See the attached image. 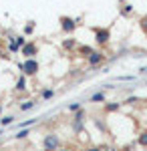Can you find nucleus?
I'll return each instance as SVG.
<instances>
[{
	"label": "nucleus",
	"mask_w": 147,
	"mask_h": 151,
	"mask_svg": "<svg viewBox=\"0 0 147 151\" xmlns=\"http://www.w3.org/2000/svg\"><path fill=\"white\" fill-rule=\"evenodd\" d=\"M20 70L24 73V77H32L38 73V63H36V58H26L22 65H18Z\"/></svg>",
	"instance_id": "obj_1"
},
{
	"label": "nucleus",
	"mask_w": 147,
	"mask_h": 151,
	"mask_svg": "<svg viewBox=\"0 0 147 151\" xmlns=\"http://www.w3.org/2000/svg\"><path fill=\"white\" fill-rule=\"evenodd\" d=\"M43 145H45V151H57L61 147V139H58L55 133H48L43 141Z\"/></svg>",
	"instance_id": "obj_2"
},
{
	"label": "nucleus",
	"mask_w": 147,
	"mask_h": 151,
	"mask_svg": "<svg viewBox=\"0 0 147 151\" xmlns=\"http://www.w3.org/2000/svg\"><path fill=\"white\" fill-rule=\"evenodd\" d=\"M111 38V30L109 28H95V40L97 45H107Z\"/></svg>",
	"instance_id": "obj_3"
},
{
	"label": "nucleus",
	"mask_w": 147,
	"mask_h": 151,
	"mask_svg": "<svg viewBox=\"0 0 147 151\" xmlns=\"http://www.w3.org/2000/svg\"><path fill=\"white\" fill-rule=\"evenodd\" d=\"M103 60H105V55H103L101 50H93L89 57H87V63H89L91 69H95V67H99Z\"/></svg>",
	"instance_id": "obj_4"
},
{
	"label": "nucleus",
	"mask_w": 147,
	"mask_h": 151,
	"mask_svg": "<svg viewBox=\"0 0 147 151\" xmlns=\"http://www.w3.org/2000/svg\"><path fill=\"white\" fill-rule=\"evenodd\" d=\"M61 28H63L65 32H75L77 20H75V18H68V16H61Z\"/></svg>",
	"instance_id": "obj_5"
},
{
	"label": "nucleus",
	"mask_w": 147,
	"mask_h": 151,
	"mask_svg": "<svg viewBox=\"0 0 147 151\" xmlns=\"http://www.w3.org/2000/svg\"><path fill=\"white\" fill-rule=\"evenodd\" d=\"M20 52H22L26 58H34V55L38 52V47H36V42H24V47L20 48Z\"/></svg>",
	"instance_id": "obj_6"
},
{
	"label": "nucleus",
	"mask_w": 147,
	"mask_h": 151,
	"mask_svg": "<svg viewBox=\"0 0 147 151\" xmlns=\"http://www.w3.org/2000/svg\"><path fill=\"white\" fill-rule=\"evenodd\" d=\"M89 103H105V93L103 91H97L89 97Z\"/></svg>",
	"instance_id": "obj_7"
},
{
	"label": "nucleus",
	"mask_w": 147,
	"mask_h": 151,
	"mask_svg": "<svg viewBox=\"0 0 147 151\" xmlns=\"http://www.w3.org/2000/svg\"><path fill=\"white\" fill-rule=\"evenodd\" d=\"M14 89H16V91H24V89H26V77H18V81H16V87H14Z\"/></svg>",
	"instance_id": "obj_8"
},
{
	"label": "nucleus",
	"mask_w": 147,
	"mask_h": 151,
	"mask_svg": "<svg viewBox=\"0 0 147 151\" xmlns=\"http://www.w3.org/2000/svg\"><path fill=\"white\" fill-rule=\"evenodd\" d=\"M12 123H14V117L12 115H6V117L0 119V127H8V125H12Z\"/></svg>",
	"instance_id": "obj_9"
},
{
	"label": "nucleus",
	"mask_w": 147,
	"mask_h": 151,
	"mask_svg": "<svg viewBox=\"0 0 147 151\" xmlns=\"http://www.w3.org/2000/svg\"><path fill=\"white\" fill-rule=\"evenodd\" d=\"M85 117H87L85 109H79V111L75 113V123H83V121H85Z\"/></svg>",
	"instance_id": "obj_10"
},
{
	"label": "nucleus",
	"mask_w": 147,
	"mask_h": 151,
	"mask_svg": "<svg viewBox=\"0 0 147 151\" xmlns=\"http://www.w3.org/2000/svg\"><path fill=\"white\" fill-rule=\"evenodd\" d=\"M34 105H36V101H32V99H30V101H24V103L20 105V111H30Z\"/></svg>",
	"instance_id": "obj_11"
},
{
	"label": "nucleus",
	"mask_w": 147,
	"mask_h": 151,
	"mask_svg": "<svg viewBox=\"0 0 147 151\" xmlns=\"http://www.w3.org/2000/svg\"><path fill=\"white\" fill-rule=\"evenodd\" d=\"M139 145H141V147H147V129L145 131H141V133H139Z\"/></svg>",
	"instance_id": "obj_12"
},
{
	"label": "nucleus",
	"mask_w": 147,
	"mask_h": 151,
	"mask_svg": "<svg viewBox=\"0 0 147 151\" xmlns=\"http://www.w3.org/2000/svg\"><path fill=\"white\" fill-rule=\"evenodd\" d=\"M40 97H43L45 101H48V99H53V97H55V91H53V89H45V91L40 93Z\"/></svg>",
	"instance_id": "obj_13"
},
{
	"label": "nucleus",
	"mask_w": 147,
	"mask_h": 151,
	"mask_svg": "<svg viewBox=\"0 0 147 151\" xmlns=\"http://www.w3.org/2000/svg\"><path fill=\"white\" fill-rule=\"evenodd\" d=\"M28 135H30V133H28V129H20V131L14 135V139H26Z\"/></svg>",
	"instance_id": "obj_14"
},
{
	"label": "nucleus",
	"mask_w": 147,
	"mask_h": 151,
	"mask_svg": "<svg viewBox=\"0 0 147 151\" xmlns=\"http://www.w3.org/2000/svg\"><path fill=\"white\" fill-rule=\"evenodd\" d=\"M91 52H93V48H91V47H79V55H81V57H89Z\"/></svg>",
	"instance_id": "obj_15"
},
{
	"label": "nucleus",
	"mask_w": 147,
	"mask_h": 151,
	"mask_svg": "<svg viewBox=\"0 0 147 151\" xmlns=\"http://www.w3.org/2000/svg\"><path fill=\"white\" fill-rule=\"evenodd\" d=\"M67 109L71 111V113H77V111H79V109H83V107H81V103H71Z\"/></svg>",
	"instance_id": "obj_16"
},
{
	"label": "nucleus",
	"mask_w": 147,
	"mask_h": 151,
	"mask_svg": "<svg viewBox=\"0 0 147 151\" xmlns=\"http://www.w3.org/2000/svg\"><path fill=\"white\" fill-rule=\"evenodd\" d=\"M32 30H34V22H28L24 26V35H32Z\"/></svg>",
	"instance_id": "obj_17"
},
{
	"label": "nucleus",
	"mask_w": 147,
	"mask_h": 151,
	"mask_svg": "<svg viewBox=\"0 0 147 151\" xmlns=\"http://www.w3.org/2000/svg\"><path fill=\"white\" fill-rule=\"evenodd\" d=\"M119 107H121V103H111V105H107V107H105V109H107V111H109V113H111V111H117V109H119Z\"/></svg>",
	"instance_id": "obj_18"
},
{
	"label": "nucleus",
	"mask_w": 147,
	"mask_h": 151,
	"mask_svg": "<svg viewBox=\"0 0 147 151\" xmlns=\"http://www.w3.org/2000/svg\"><path fill=\"white\" fill-rule=\"evenodd\" d=\"M63 47H65V48H73V47H75V40H73V38H68V40L63 42Z\"/></svg>",
	"instance_id": "obj_19"
},
{
	"label": "nucleus",
	"mask_w": 147,
	"mask_h": 151,
	"mask_svg": "<svg viewBox=\"0 0 147 151\" xmlns=\"http://www.w3.org/2000/svg\"><path fill=\"white\" fill-rule=\"evenodd\" d=\"M8 50H10V52H18L20 48H18V47H16V45H14V42L10 40V45H8Z\"/></svg>",
	"instance_id": "obj_20"
},
{
	"label": "nucleus",
	"mask_w": 147,
	"mask_h": 151,
	"mask_svg": "<svg viewBox=\"0 0 147 151\" xmlns=\"http://www.w3.org/2000/svg\"><path fill=\"white\" fill-rule=\"evenodd\" d=\"M141 26H143V30L147 32V16H143V18H141Z\"/></svg>",
	"instance_id": "obj_21"
},
{
	"label": "nucleus",
	"mask_w": 147,
	"mask_h": 151,
	"mask_svg": "<svg viewBox=\"0 0 147 151\" xmlns=\"http://www.w3.org/2000/svg\"><path fill=\"white\" fill-rule=\"evenodd\" d=\"M85 151H101L99 147H89V149H85Z\"/></svg>",
	"instance_id": "obj_22"
},
{
	"label": "nucleus",
	"mask_w": 147,
	"mask_h": 151,
	"mask_svg": "<svg viewBox=\"0 0 147 151\" xmlns=\"http://www.w3.org/2000/svg\"><path fill=\"white\" fill-rule=\"evenodd\" d=\"M141 75H147V67H143V69H141Z\"/></svg>",
	"instance_id": "obj_23"
},
{
	"label": "nucleus",
	"mask_w": 147,
	"mask_h": 151,
	"mask_svg": "<svg viewBox=\"0 0 147 151\" xmlns=\"http://www.w3.org/2000/svg\"><path fill=\"white\" fill-rule=\"evenodd\" d=\"M57 151H68V149H61V147H58V149H57Z\"/></svg>",
	"instance_id": "obj_24"
},
{
	"label": "nucleus",
	"mask_w": 147,
	"mask_h": 151,
	"mask_svg": "<svg viewBox=\"0 0 147 151\" xmlns=\"http://www.w3.org/2000/svg\"><path fill=\"white\" fill-rule=\"evenodd\" d=\"M0 113H2V107H0Z\"/></svg>",
	"instance_id": "obj_25"
}]
</instances>
